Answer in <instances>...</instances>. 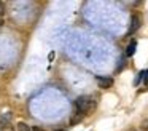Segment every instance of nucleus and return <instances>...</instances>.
I'll list each match as a JSON object with an SVG mask.
<instances>
[{
  "label": "nucleus",
  "instance_id": "nucleus-1",
  "mask_svg": "<svg viewBox=\"0 0 148 131\" xmlns=\"http://www.w3.org/2000/svg\"><path fill=\"white\" fill-rule=\"evenodd\" d=\"M94 107H96V101L91 96H80L75 101V110L81 115H88L94 110Z\"/></svg>",
  "mask_w": 148,
  "mask_h": 131
},
{
  "label": "nucleus",
  "instance_id": "nucleus-2",
  "mask_svg": "<svg viewBox=\"0 0 148 131\" xmlns=\"http://www.w3.org/2000/svg\"><path fill=\"white\" fill-rule=\"evenodd\" d=\"M97 85L100 86V88H110V86L113 85V78H110V77H97Z\"/></svg>",
  "mask_w": 148,
  "mask_h": 131
},
{
  "label": "nucleus",
  "instance_id": "nucleus-3",
  "mask_svg": "<svg viewBox=\"0 0 148 131\" xmlns=\"http://www.w3.org/2000/svg\"><path fill=\"white\" fill-rule=\"evenodd\" d=\"M138 27H140V18L134 15V16L131 18V27H129V34H134V32L137 30Z\"/></svg>",
  "mask_w": 148,
  "mask_h": 131
},
{
  "label": "nucleus",
  "instance_id": "nucleus-4",
  "mask_svg": "<svg viewBox=\"0 0 148 131\" xmlns=\"http://www.w3.org/2000/svg\"><path fill=\"white\" fill-rule=\"evenodd\" d=\"M135 48H137V42L135 40H131L129 42V45H127V48H126V56H134V53H135Z\"/></svg>",
  "mask_w": 148,
  "mask_h": 131
},
{
  "label": "nucleus",
  "instance_id": "nucleus-5",
  "mask_svg": "<svg viewBox=\"0 0 148 131\" xmlns=\"http://www.w3.org/2000/svg\"><path fill=\"white\" fill-rule=\"evenodd\" d=\"M18 131H32V126H29V125L24 123V121H19V123H18Z\"/></svg>",
  "mask_w": 148,
  "mask_h": 131
},
{
  "label": "nucleus",
  "instance_id": "nucleus-6",
  "mask_svg": "<svg viewBox=\"0 0 148 131\" xmlns=\"http://www.w3.org/2000/svg\"><path fill=\"white\" fill-rule=\"evenodd\" d=\"M142 80H143V70L137 73V77H135V80H134V85H138V83H140Z\"/></svg>",
  "mask_w": 148,
  "mask_h": 131
},
{
  "label": "nucleus",
  "instance_id": "nucleus-7",
  "mask_svg": "<svg viewBox=\"0 0 148 131\" xmlns=\"http://www.w3.org/2000/svg\"><path fill=\"white\" fill-rule=\"evenodd\" d=\"M143 83H145V85H148V69L143 70Z\"/></svg>",
  "mask_w": 148,
  "mask_h": 131
},
{
  "label": "nucleus",
  "instance_id": "nucleus-8",
  "mask_svg": "<svg viewBox=\"0 0 148 131\" xmlns=\"http://www.w3.org/2000/svg\"><path fill=\"white\" fill-rule=\"evenodd\" d=\"M3 13H5V3L0 2V16H3Z\"/></svg>",
  "mask_w": 148,
  "mask_h": 131
},
{
  "label": "nucleus",
  "instance_id": "nucleus-9",
  "mask_svg": "<svg viewBox=\"0 0 148 131\" xmlns=\"http://www.w3.org/2000/svg\"><path fill=\"white\" fill-rule=\"evenodd\" d=\"M32 131H45L42 126H32Z\"/></svg>",
  "mask_w": 148,
  "mask_h": 131
},
{
  "label": "nucleus",
  "instance_id": "nucleus-10",
  "mask_svg": "<svg viewBox=\"0 0 148 131\" xmlns=\"http://www.w3.org/2000/svg\"><path fill=\"white\" fill-rule=\"evenodd\" d=\"M3 26V16H0V27Z\"/></svg>",
  "mask_w": 148,
  "mask_h": 131
},
{
  "label": "nucleus",
  "instance_id": "nucleus-11",
  "mask_svg": "<svg viewBox=\"0 0 148 131\" xmlns=\"http://www.w3.org/2000/svg\"><path fill=\"white\" fill-rule=\"evenodd\" d=\"M56 131H64V130H56Z\"/></svg>",
  "mask_w": 148,
  "mask_h": 131
}]
</instances>
